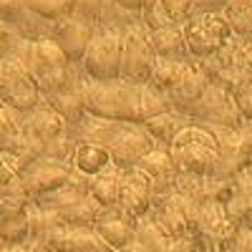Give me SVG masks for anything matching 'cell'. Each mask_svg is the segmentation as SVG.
Returning a JSON list of instances; mask_svg holds the SVG:
<instances>
[{"label":"cell","mask_w":252,"mask_h":252,"mask_svg":"<svg viewBox=\"0 0 252 252\" xmlns=\"http://www.w3.org/2000/svg\"><path fill=\"white\" fill-rule=\"evenodd\" d=\"M172 111V103L161 91L144 83L124 81H89L86 83V114L96 119H109V121H121V124H144L159 114Z\"/></svg>","instance_id":"6da1fadb"},{"label":"cell","mask_w":252,"mask_h":252,"mask_svg":"<svg viewBox=\"0 0 252 252\" xmlns=\"http://www.w3.org/2000/svg\"><path fill=\"white\" fill-rule=\"evenodd\" d=\"M169 154L179 172L197 174V177H215L217 161H220V144L212 131L192 124L172 141Z\"/></svg>","instance_id":"7a4b0ae2"},{"label":"cell","mask_w":252,"mask_h":252,"mask_svg":"<svg viewBox=\"0 0 252 252\" xmlns=\"http://www.w3.org/2000/svg\"><path fill=\"white\" fill-rule=\"evenodd\" d=\"M121 81L134 83V86H144L152 81L154 66H157V53L152 46L149 28L144 23H129L121 28Z\"/></svg>","instance_id":"3957f363"},{"label":"cell","mask_w":252,"mask_h":252,"mask_svg":"<svg viewBox=\"0 0 252 252\" xmlns=\"http://www.w3.org/2000/svg\"><path fill=\"white\" fill-rule=\"evenodd\" d=\"M232 38L235 35L224 13H197L184 23L187 53L189 58H197V61L217 56Z\"/></svg>","instance_id":"277c9868"},{"label":"cell","mask_w":252,"mask_h":252,"mask_svg":"<svg viewBox=\"0 0 252 252\" xmlns=\"http://www.w3.org/2000/svg\"><path fill=\"white\" fill-rule=\"evenodd\" d=\"M189 119H192V124L212 131L215 136L222 134V131L240 129V126L245 124V116L237 109L235 96L227 94L220 86H215V83H209V89L204 91L199 103L189 111Z\"/></svg>","instance_id":"5b68a950"},{"label":"cell","mask_w":252,"mask_h":252,"mask_svg":"<svg viewBox=\"0 0 252 252\" xmlns=\"http://www.w3.org/2000/svg\"><path fill=\"white\" fill-rule=\"evenodd\" d=\"M149 217L169 240H179L187 235H194L197 220H199V204L179 192H172L164 199L154 202Z\"/></svg>","instance_id":"8992f818"},{"label":"cell","mask_w":252,"mask_h":252,"mask_svg":"<svg viewBox=\"0 0 252 252\" xmlns=\"http://www.w3.org/2000/svg\"><path fill=\"white\" fill-rule=\"evenodd\" d=\"M217 144H220V161L212 179L229 182L252 166V121H245L240 129L217 134Z\"/></svg>","instance_id":"52a82bcc"},{"label":"cell","mask_w":252,"mask_h":252,"mask_svg":"<svg viewBox=\"0 0 252 252\" xmlns=\"http://www.w3.org/2000/svg\"><path fill=\"white\" fill-rule=\"evenodd\" d=\"M121 51H124L121 31L96 33L86 56H83L86 73L94 81H101V83L121 81Z\"/></svg>","instance_id":"ba28073f"},{"label":"cell","mask_w":252,"mask_h":252,"mask_svg":"<svg viewBox=\"0 0 252 252\" xmlns=\"http://www.w3.org/2000/svg\"><path fill=\"white\" fill-rule=\"evenodd\" d=\"M157 146L159 144L152 139V134L146 131L144 124H121V129L116 131L114 141L109 144V157H111L114 166L126 172V169H134V166L152 149H157Z\"/></svg>","instance_id":"9c48e42d"},{"label":"cell","mask_w":252,"mask_h":252,"mask_svg":"<svg viewBox=\"0 0 252 252\" xmlns=\"http://www.w3.org/2000/svg\"><path fill=\"white\" fill-rule=\"evenodd\" d=\"M154 187L152 179L146 177L141 169H126L121 179V197H119V209L129 217L131 222H141L144 217L152 215L154 209Z\"/></svg>","instance_id":"30bf717a"},{"label":"cell","mask_w":252,"mask_h":252,"mask_svg":"<svg viewBox=\"0 0 252 252\" xmlns=\"http://www.w3.org/2000/svg\"><path fill=\"white\" fill-rule=\"evenodd\" d=\"M136 169H141L146 177L152 179L154 197L157 199H164L166 194L174 192L179 169H177V164H174V159H172V154H169L166 146H157V149H152L149 154H146L136 164Z\"/></svg>","instance_id":"8fae6325"},{"label":"cell","mask_w":252,"mask_h":252,"mask_svg":"<svg viewBox=\"0 0 252 252\" xmlns=\"http://www.w3.org/2000/svg\"><path fill=\"white\" fill-rule=\"evenodd\" d=\"M222 207L227 220L237 229H252V169H245L235 179H229V194Z\"/></svg>","instance_id":"7c38bea8"},{"label":"cell","mask_w":252,"mask_h":252,"mask_svg":"<svg viewBox=\"0 0 252 252\" xmlns=\"http://www.w3.org/2000/svg\"><path fill=\"white\" fill-rule=\"evenodd\" d=\"M207 89H209V81L202 73V68L197 66V61H194L192 66H189V71L174 83L169 91H166V98H169L174 111L189 116V111H192L197 103H199V98L204 96Z\"/></svg>","instance_id":"4fadbf2b"},{"label":"cell","mask_w":252,"mask_h":252,"mask_svg":"<svg viewBox=\"0 0 252 252\" xmlns=\"http://www.w3.org/2000/svg\"><path fill=\"white\" fill-rule=\"evenodd\" d=\"M46 245L56 252H114L94 227H61Z\"/></svg>","instance_id":"5bb4252c"},{"label":"cell","mask_w":252,"mask_h":252,"mask_svg":"<svg viewBox=\"0 0 252 252\" xmlns=\"http://www.w3.org/2000/svg\"><path fill=\"white\" fill-rule=\"evenodd\" d=\"M94 229H96L98 237L106 242L114 252L129 247L136 240V222H131L119 207L101 209V217H98V222H96Z\"/></svg>","instance_id":"9a60e30c"},{"label":"cell","mask_w":252,"mask_h":252,"mask_svg":"<svg viewBox=\"0 0 252 252\" xmlns=\"http://www.w3.org/2000/svg\"><path fill=\"white\" fill-rule=\"evenodd\" d=\"M3 96L13 103V106L28 109L38 98V86L35 78L20 66L18 61H8L3 66Z\"/></svg>","instance_id":"2e32d148"},{"label":"cell","mask_w":252,"mask_h":252,"mask_svg":"<svg viewBox=\"0 0 252 252\" xmlns=\"http://www.w3.org/2000/svg\"><path fill=\"white\" fill-rule=\"evenodd\" d=\"M94 35L96 33H94L91 23H83V20H63L56 31V40H58L61 53L71 61H83Z\"/></svg>","instance_id":"e0dca14e"},{"label":"cell","mask_w":252,"mask_h":252,"mask_svg":"<svg viewBox=\"0 0 252 252\" xmlns=\"http://www.w3.org/2000/svg\"><path fill=\"white\" fill-rule=\"evenodd\" d=\"M152 35V46L157 58H166V61H187V40H184V26L172 23V26H164L157 31H149Z\"/></svg>","instance_id":"ac0fdd59"},{"label":"cell","mask_w":252,"mask_h":252,"mask_svg":"<svg viewBox=\"0 0 252 252\" xmlns=\"http://www.w3.org/2000/svg\"><path fill=\"white\" fill-rule=\"evenodd\" d=\"M144 126H146V131L152 134V139L159 144V146H166L169 149L172 146V141L184 131V129H189L192 126V119H189L187 114H179V111H166V114H159V116H154V119H149V121H144Z\"/></svg>","instance_id":"d6986e66"},{"label":"cell","mask_w":252,"mask_h":252,"mask_svg":"<svg viewBox=\"0 0 252 252\" xmlns=\"http://www.w3.org/2000/svg\"><path fill=\"white\" fill-rule=\"evenodd\" d=\"M121 179H124V172L119 166H109L106 172H101L98 177L91 179V189L89 194L103 207H116L119 204V197H121Z\"/></svg>","instance_id":"ffe728a7"},{"label":"cell","mask_w":252,"mask_h":252,"mask_svg":"<svg viewBox=\"0 0 252 252\" xmlns=\"http://www.w3.org/2000/svg\"><path fill=\"white\" fill-rule=\"evenodd\" d=\"M73 161H76V169L86 179H94L101 172H106L109 166H114V161L109 157V149H103V146H94V144H78Z\"/></svg>","instance_id":"44dd1931"},{"label":"cell","mask_w":252,"mask_h":252,"mask_svg":"<svg viewBox=\"0 0 252 252\" xmlns=\"http://www.w3.org/2000/svg\"><path fill=\"white\" fill-rule=\"evenodd\" d=\"M101 204L86 194V197H81L76 199L73 204H68L66 209H61V217H63V224L66 227H96L98 217H101Z\"/></svg>","instance_id":"7402d4cb"},{"label":"cell","mask_w":252,"mask_h":252,"mask_svg":"<svg viewBox=\"0 0 252 252\" xmlns=\"http://www.w3.org/2000/svg\"><path fill=\"white\" fill-rule=\"evenodd\" d=\"M53 109L61 114V119L68 121H83L86 114V83H78L71 91H58L53 94Z\"/></svg>","instance_id":"603a6c76"},{"label":"cell","mask_w":252,"mask_h":252,"mask_svg":"<svg viewBox=\"0 0 252 252\" xmlns=\"http://www.w3.org/2000/svg\"><path fill=\"white\" fill-rule=\"evenodd\" d=\"M222 13L235 38L252 40V0H229Z\"/></svg>","instance_id":"cb8c5ba5"},{"label":"cell","mask_w":252,"mask_h":252,"mask_svg":"<svg viewBox=\"0 0 252 252\" xmlns=\"http://www.w3.org/2000/svg\"><path fill=\"white\" fill-rule=\"evenodd\" d=\"M194 61H166V58H159L157 66H154V73H152V81L149 86H154L157 91H161L166 96V91H169L174 83L189 71V66H192Z\"/></svg>","instance_id":"d4e9b609"},{"label":"cell","mask_w":252,"mask_h":252,"mask_svg":"<svg viewBox=\"0 0 252 252\" xmlns=\"http://www.w3.org/2000/svg\"><path fill=\"white\" fill-rule=\"evenodd\" d=\"M121 129V121H109V119H83V134H81V144H94V146H103L109 149V144L114 141L116 131Z\"/></svg>","instance_id":"484cf974"},{"label":"cell","mask_w":252,"mask_h":252,"mask_svg":"<svg viewBox=\"0 0 252 252\" xmlns=\"http://www.w3.org/2000/svg\"><path fill=\"white\" fill-rule=\"evenodd\" d=\"M71 174L66 166H58V164H48V166H40L38 172H33L28 187L31 192H53V189L68 184Z\"/></svg>","instance_id":"4316f807"},{"label":"cell","mask_w":252,"mask_h":252,"mask_svg":"<svg viewBox=\"0 0 252 252\" xmlns=\"http://www.w3.org/2000/svg\"><path fill=\"white\" fill-rule=\"evenodd\" d=\"M136 242L146 252H169L172 245V240L152 222V217H144L141 222H136Z\"/></svg>","instance_id":"83f0119b"},{"label":"cell","mask_w":252,"mask_h":252,"mask_svg":"<svg viewBox=\"0 0 252 252\" xmlns=\"http://www.w3.org/2000/svg\"><path fill=\"white\" fill-rule=\"evenodd\" d=\"M68 8L86 23V20H101L109 15V5L114 0H66Z\"/></svg>","instance_id":"f1b7e54d"},{"label":"cell","mask_w":252,"mask_h":252,"mask_svg":"<svg viewBox=\"0 0 252 252\" xmlns=\"http://www.w3.org/2000/svg\"><path fill=\"white\" fill-rule=\"evenodd\" d=\"M157 3L172 18V23H179V26H184L194 15V0H157Z\"/></svg>","instance_id":"f546056e"},{"label":"cell","mask_w":252,"mask_h":252,"mask_svg":"<svg viewBox=\"0 0 252 252\" xmlns=\"http://www.w3.org/2000/svg\"><path fill=\"white\" fill-rule=\"evenodd\" d=\"M235 103H237L240 114L245 116V121H252V83H250V86H245V89L235 96Z\"/></svg>","instance_id":"4dcf8cb0"},{"label":"cell","mask_w":252,"mask_h":252,"mask_svg":"<svg viewBox=\"0 0 252 252\" xmlns=\"http://www.w3.org/2000/svg\"><path fill=\"white\" fill-rule=\"evenodd\" d=\"M31 5L38 10V13H48V15H56L66 8L68 3L66 0H31Z\"/></svg>","instance_id":"1f68e13d"},{"label":"cell","mask_w":252,"mask_h":252,"mask_svg":"<svg viewBox=\"0 0 252 252\" xmlns=\"http://www.w3.org/2000/svg\"><path fill=\"white\" fill-rule=\"evenodd\" d=\"M235 252H252V229H237Z\"/></svg>","instance_id":"d6a6232c"},{"label":"cell","mask_w":252,"mask_h":252,"mask_svg":"<svg viewBox=\"0 0 252 252\" xmlns=\"http://www.w3.org/2000/svg\"><path fill=\"white\" fill-rule=\"evenodd\" d=\"M114 5H119L124 10H144L149 5V0H114Z\"/></svg>","instance_id":"836d02e7"},{"label":"cell","mask_w":252,"mask_h":252,"mask_svg":"<svg viewBox=\"0 0 252 252\" xmlns=\"http://www.w3.org/2000/svg\"><path fill=\"white\" fill-rule=\"evenodd\" d=\"M119 252H146V250H144V247H141V245H139V242L134 240V242H131L129 247H124V250H119Z\"/></svg>","instance_id":"e575fe53"},{"label":"cell","mask_w":252,"mask_h":252,"mask_svg":"<svg viewBox=\"0 0 252 252\" xmlns=\"http://www.w3.org/2000/svg\"><path fill=\"white\" fill-rule=\"evenodd\" d=\"M0 252H10V247H8L5 242H0Z\"/></svg>","instance_id":"d590c367"},{"label":"cell","mask_w":252,"mask_h":252,"mask_svg":"<svg viewBox=\"0 0 252 252\" xmlns=\"http://www.w3.org/2000/svg\"><path fill=\"white\" fill-rule=\"evenodd\" d=\"M250 169H252V166H250Z\"/></svg>","instance_id":"8d00e7d4"}]
</instances>
